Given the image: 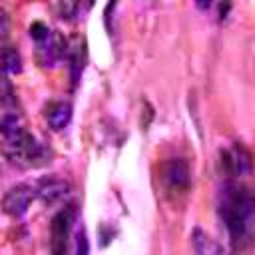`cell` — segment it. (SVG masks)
<instances>
[{
    "label": "cell",
    "mask_w": 255,
    "mask_h": 255,
    "mask_svg": "<svg viewBox=\"0 0 255 255\" xmlns=\"http://www.w3.org/2000/svg\"><path fill=\"white\" fill-rule=\"evenodd\" d=\"M2 62H4V72L6 74H18L22 70V58L20 52L12 46H4L2 52Z\"/></svg>",
    "instance_id": "11"
},
{
    "label": "cell",
    "mask_w": 255,
    "mask_h": 255,
    "mask_svg": "<svg viewBox=\"0 0 255 255\" xmlns=\"http://www.w3.org/2000/svg\"><path fill=\"white\" fill-rule=\"evenodd\" d=\"M219 215L227 227L235 251H245L255 243V193L243 185H227Z\"/></svg>",
    "instance_id": "1"
},
{
    "label": "cell",
    "mask_w": 255,
    "mask_h": 255,
    "mask_svg": "<svg viewBox=\"0 0 255 255\" xmlns=\"http://www.w3.org/2000/svg\"><path fill=\"white\" fill-rule=\"evenodd\" d=\"M72 223H74V209L72 207H64L62 211H58L50 223V231H52V251L54 253H64L66 251V243L72 231Z\"/></svg>",
    "instance_id": "4"
},
{
    "label": "cell",
    "mask_w": 255,
    "mask_h": 255,
    "mask_svg": "<svg viewBox=\"0 0 255 255\" xmlns=\"http://www.w3.org/2000/svg\"><path fill=\"white\" fill-rule=\"evenodd\" d=\"M4 143H6V147H4L6 155L12 163H18L24 167H36V165L46 163V159H48L46 147L24 128L16 135L4 139Z\"/></svg>",
    "instance_id": "2"
},
{
    "label": "cell",
    "mask_w": 255,
    "mask_h": 255,
    "mask_svg": "<svg viewBox=\"0 0 255 255\" xmlns=\"http://www.w3.org/2000/svg\"><path fill=\"white\" fill-rule=\"evenodd\" d=\"M221 167L227 175H243L251 169V155L245 147L235 145L229 151H221Z\"/></svg>",
    "instance_id": "7"
},
{
    "label": "cell",
    "mask_w": 255,
    "mask_h": 255,
    "mask_svg": "<svg viewBox=\"0 0 255 255\" xmlns=\"http://www.w3.org/2000/svg\"><path fill=\"white\" fill-rule=\"evenodd\" d=\"M60 14H62V18L72 16V0H60Z\"/></svg>",
    "instance_id": "13"
},
{
    "label": "cell",
    "mask_w": 255,
    "mask_h": 255,
    "mask_svg": "<svg viewBox=\"0 0 255 255\" xmlns=\"http://www.w3.org/2000/svg\"><path fill=\"white\" fill-rule=\"evenodd\" d=\"M161 179H163V185L167 187V191H171L175 195L185 193L189 189V181H191V171H189L187 161L181 157H173V159L165 161L161 167Z\"/></svg>",
    "instance_id": "3"
},
{
    "label": "cell",
    "mask_w": 255,
    "mask_h": 255,
    "mask_svg": "<svg viewBox=\"0 0 255 255\" xmlns=\"http://www.w3.org/2000/svg\"><path fill=\"white\" fill-rule=\"evenodd\" d=\"M191 241H193V247L197 253H219L223 251L207 233H203L201 229H195L193 235H191Z\"/></svg>",
    "instance_id": "10"
},
{
    "label": "cell",
    "mask_w": 255,
    "mask_h": 255,
    "mask_svg": "<svg viewBox=\"0 0 255 255\" xmlns=\"http://www.w3.org/2000/svg\"><path fill=\"white\" fill-rule=\"evenodd\" d=\"M36 44H38V62L42 66H54L66 54V40L62 38V34H58L54 30L44 40H40Z\"/></svg>",
    "instance_id": "6"
},
{
    "label": "cell",
    "mask_w": 255,
    "mask_h": 255,
    "mask_svg": "<svg viewBox=\"0 0 255 255\" xmlns=\"http://www.w3.org/2000/svg\"><path fill=\"white\" fill-rule=\"evenodd\" d=\"M50 32H52V30H50L46 24H42V22H34V24L30 26V36H32L36 42L44 40V38H46Z\"/></svg>",
    "instance_id": "12"
},
{
    "label": "cell",
    "mask_w": 255,
    "mask_h": 255,
    "mask_svg": "<svg viewBox=\"0 0 255 255\" xmlns=\"http://www.w3.org/2000/svg\"><path fill=\"white\" fill-rule=\"evenodd\" d=\"M72 120V106L68 102H54L46 108V122L50 129L60 131L64 129Z\"/></svg>",
    "instance_id": "9"
},
{
    "label": "cell",
    "mask_w": 255,
    "mask_h": 255,
    "mask_svg": "<svg viewBox=\"0 0 255 255\" xmlns=\"http://www.w3.org/2000/svg\"><path fill=\"white\" fill-rule=\"evenodd\" d=\"M68 189H70V185H68L64 179L46 177V179L38 181V185H36V195H38L44 203H54V201L66 197V195H68Z\"/></svg>",
    "instance_id": "8"
},
{
    "label": "cell",
    "mask_w": 255,
    "mask_h": 255,
    "mask_svg": "<svg viewBox=\"0 0 255 255\" xmlns=\"http://www.w3.org/2000/svg\"><path fill=\"white\" fill-rule=\"evenodd\" d=\"M76 251L78 253H88V243H86V233L82 231V235L78 233V241H76Z\"/></svg>",
    "instance_id": "14"
},
{
    "label": "cell",
    "mask_w": 255,
    "mask_h": 255,
    "mask_svg": "<svg viewBox=\"0 0 255 255\" xmlns=\"http://www.w3.org/2000/svg\"><path fill=\"white\" fill-rule=\"evenodd\" d=\"M8 34V18H6V14H2V36H6Z\"/></svg>",
    "instance_id": "16"
},
{
    "label": "cell",
    "mask_w": 255,
    "mask_h": 255,
    "mask_svg": "<svg viewBox=\"0 0 255 255\" xmlns=\"http://www.w3.org/2000/svg\"><path fill=\"white\" fill-rule=\"evenodd\" d=\"M195 4H197L199 10H207V8L213 4V0H195Z\"/></svg>",
    "instance_id": "15"
},
{
    "label": "cell",
    "mask_w": 255,
    "mask_h": 255,
    "mask_svg": "<svg viewBox=\"0 0 255 255\" xmlns=\"http://www.w3.org/2000/svg\"><path fill=\"white\" fill-rule=\"evenodd\" d=\"M34 195H36V189L28 187V185H16V187L8 189L4 195V201H2L4 211L12 217H22L28 211V205L34 199Z\"/></svg>",
    "instance_id": "5"
}]
</instances>
